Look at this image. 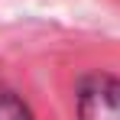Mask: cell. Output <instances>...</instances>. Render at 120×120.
<instances>
[{
    "instance_id": "2",
    "label": "cell",
    "mask_w": 120,
    "mask_h": 120,
    "mask_svg": "<svg viewBox=\"0 0 120 120\" xmlns=\"http://www.w3.org/2000/svg\"><path fill=\"white\" fill-rule=\"evenodd\" d=\"M0 120H33L29 110H26V104L10 88H3V84H0Z\"/></svg>"
},
{
    "instance_id": "1",
    "label": "cell",
    "mask_w": 120,
    "mask_h": 120,
    "mask_svg": "<svg viewBox=\"0 0 120 120\" xmlns=\"http://www.w3.org/2000/svg\"><path fill=\"white\" fill-rule=\"evenodd\" d=\"M81 120H120V81L107 75H94L81 84L78 94Z\"/></svg>"
}]
</instances>
